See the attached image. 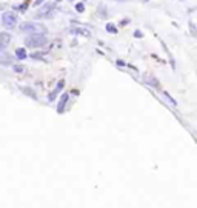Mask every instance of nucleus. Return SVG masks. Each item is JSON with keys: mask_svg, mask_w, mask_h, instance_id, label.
I'll return each instance as SVG.
<instances>
[{"mask_svg": "<svg viewBox=\"0 0 197 208\" xmlns=\"http://www.w3.org/2000/svg\"><path fill=\"white\" fill-rule=\"evenodd\" d=\"M20 31L29 34V36H45L48 33L46 26L37 22H23L20 25Z\"/></svg>", "mask_w": 197, "mask_h": 208, "instance_id": "obj_1", "label": "nucleus"}, {"mask_svg": "<svg viewBox=\"0 0 197 208\" xmlns=\"http://www.w3.org/2000/svg\"><path fill=\"white\" fill-rule=\"evenodd\" d=\"M46 43H48L46 36H28L25 39V45L28 48H42Z\"/></svg>", "mask_w": 197, "mask_h": 208, "instance_id": "obj_2", "label": "nucleus"}, {"mask_svg": "<svg viewBox=\"0 0 197 208\" xmlns=\"http://www.w3.org/2000/svg\"><path fill=\"white\" fill-rule=\"evenodd\" d=\"M54 16H56V3L54 2H49V3L43 5L42 9L34 14L35 19H49V17H54Z\"/></svg>", "mask_w": 197, "mask_h": 208, "instance_id": "obj_3", "label": "nucleus"}, {"mask_svg": "<svg viewBox=\"0 0 197 208\" xmlns=\"http://www.w3.org/2000/svg\"><path fill=\"white\" fill-rule=\"evenodd\" d=\"M2 23H3V26L8 28V29L14 28L17 25V16L12 11H5L3 16H2Z\"/></svg>", "mask_w": 197, "mask_h": 208, "instance_id": "obj_4", "label": "nucleus"}, {"mask_svg": "<svg viewBox=\"0 0 197 208\" xmlns=\"http://www.w3.org/2000/svg\"><path fill=\"white\" fill-rule=\"evenodd\" d=\"M11 39H12V36L9 34V33H0V49H5L8 45H9V42H11Z\"/></svg>", "mask_w": 197, "mask_h": 208, "instance_id": "obj_5", "label": "nucleus"}, {"mask_svg": "<svg viewBox=\"0 0 197 208\" xmlns=\"http://www.w3.org/2000/svg\"><path fill=\"white\" fill-rule=\"evenodd\" d=\"M145 79H146L148 85H149V86H152L154 89H157V91H160V89H162V86H160V82L157 80V77H154L152 74H146V76H145Z\"/></svg>", "mask_w": 197, "mask_h": 208, "instance_id": "obj_6", "label": "nucleus"}, {"mask_svg": "<svg viewBox=\"0 0 197 208\" xmlns=\"http://www.w3.org/2000/svg\"><path fill=\"white\" fill-rule=\"evenodd\" d=\"M72 34H75V36H83V37H91V31L89 29H86V28H80V26H72L71 29H69Z\"/></svg>", "mask_w": 197, "mask_h": 208, "instance_id": "obj_7", "label": "nucleus"}, {"mask_svg": "<svg viewBox=\"0 0 197 208\" xmlns=\"http://www.w3.org/2000/svg\"><path fill=\"white\" fill-rule=\"evenodd\" d=\"M68 99H69L68 94H62V97H60V100H59V105H57V113H59V114H62V113L65 111V107H66Z\"/></svg>", "mask_w": 197, "mask_h": 208, "instance_id": "obj_8", "label": "nucleus"}, {"mask_svg": "<svg viewBox=\"0 0 197 208\" xmlns=\"http://www.w3.org/2000/svg\"><path fill=\"white\" fill-rule=\"evenodd\" d=\"M97 16L100 19H106L108 17V8H106V5H105V3H100L97 6Z\"/></svg>", "mask_w": 197, "mask_h": 208, "instance_id": "obj_9", "label": "nucleus"}, {"mask_svg": "<svg viewBox=\"0 0 197 208\" xmlns=\"http://www.w3.org/2000/svg\"><path fill=\"white\" fill-rule=\"evenodd\" d=\"M0 63L2 65H12V57L8 53H0Z\"/></svg>", "mask_w": 197, "mask_h": 208, "instance_id": "obj_10", "label": "nucleus"}, {"mask_svg": "<svg viewBox=\"0 0 197 208\" xmlns=\"http://www.w3.org/2000/svg\"><path fill=\"white\" fill-rule=\"evenodd\" d=\"M26 56H28V54H26L25 48H17V49H16V57H17L19 60H25Z\"/></svg>", "mask_w": 197, "mask_h": 208, "instance_id": "obj_11", "label": "nucleus"}, {"mask_svg": "<svg viewBox=\"0 0 197 208\" xmlns=\"http://www.w3.org/2000/svg\"><path fill=\"white\" fill-rule=\"evenodd\" d=\"M28 6H29V0H25V2H23L22 5L14 6V9H17V11H20V12H25L26 9H28Z\"/></svg>", "mask_w": 197, "mask_h": 208, "instance_id": "obj_12", "label": "nucleus"}, {"mask_svg": "<svg viewBox=\"0 0 197 208\" xmlns=\"http://www.w3.org/2000/svg\"><path fill=\"white\" fill-rule=\"evenodd\" d=\"M63 86H65V80L62 79V80H59V82H57V86L54 88V91H56V93L59 94V93H60V91L63 89Z\"/></svg>", "mask_w": 197, "mask_h": 208, "instance_id": "obj_13", "label": "nucleus"}, {"mask_svg": "<svg viewBox=\"0 0 197 208\" xmlns=\"http://www.w3.org/2000/svg\"><path fill=\"white\" fill-rule=\"evenodd\" d=\"M12 70H14V73H25L23 65H12Z\"/></svg>", "mask_w": 197, "mask_h": 208, "instance_id": "obj_14", "label": "nucleus"}, {"mask_svg": "<svg viewBox=\"0 0 197 208\" xmlns=\"http://www.w3.org/2000/svg\"><path fill=\"white\" fill-rule=\"evenodd\" d=\"M106 31L108 33H112V34H117V28L114 26L112 23H106Z\"/></svg>", "mask_w": 197, "mask_h": 208, "instance_id": "obj_15", "label": "nucleus"}, {"mask_svg": "<svg viewBox=\"0 0 197 208\" xmlns=\"http://www.w3.org/2000/svg\"><path fill=\"white\" fill-rule=\"evenodd\" d=\"M22 91H23V93H26V94H29V97L37 99V97H35V93H34L32 89H29V88H22Z\"/></svg>", "mask_w": 197, "mask_h": 208, "instance_id": "obj_16", "label": "nucleus"}, {"mask_svg": "<svg viewBox=\"0 0 197 208\" xmlns=\"http://www.w3.org/2000/svg\"><path fill=\"white\" fill-rule=\"evenodd\" d=\"M75 11H77V12H83V11H85V5H83V3H77V5H75Z\"/></svg>", "mask_w": 197, "mask_h": 208, "instance_id": "obj_17", "label": "nucleus"}, {"mask_svg": "<svg viewBox=\"0 0 197 208\" xmlns=\"http://www.w3.org/2000/svg\"><path fill=\"white\" fill-rule=\"evenodd\" d=\"M43 56H45V53H32V54H31L32 59H40V57H43Z\"/></svg>", "mask_w": 197, "mask_h": 208, "instance_id": "obj_18", "label": "nucleus"}, {"mask_svg": "<svg viewBox=\"0 0 197 208\" xmlns=\"http://www.w3.org/2000/svg\"><path fill=\"white\" fill-rule=\"evenodd\" d=\"M163 94H165V97H168V100H169V102H173V105H176V100H174L171 96H169V94L166 93V91H163Z\"/></svg>", "mask_w": 197, "mask_h": 208, "instance_id": "obj_19", "label": "nucleus"}, {"mask_svg": "<svg viewBox=\"0 0 197 208\" xmlns=\"http://www.w3.org/2000/svg\"><path fill=\"white\" fill-rule=\"evenodd\" d=\"M134 37H137V39H142V37H143V34H142V31H139V29H136V31H134Z\"/></svg>", "mask_w": 197, "mask_h": 208, "instance_id": "obj_20", "label": "nucleus"}, {"mask_svg": "<svg viewBox=\"0 0 197 208\" xmlns=\"http://www.w3.org/2000/svg\"><path fill=\"white\" fill-rule=\"evenodd\" d=\"M129 23V19H123V20H120V25L122 26H125V25H128Z\"/></svg>", "mask_w": 197, "mask_h": 208, "instance_id": "obj_21", "label": "nucleus"}, {"mask_svg": "<svg viewBox=\"0 0 197 208\" xmlns=\"http://www.w3.org/2000/svg\"><path fill=\"white\" fill-rule=\"evenodd\" d=\"M45 2V0H35V2H34V6H38V5H42Z\"/></svg>", "mask_w": 197, "mask_h": 208, "instance_id": "obj_22", "label": "nucleus"}, {"mask_svg": "<svg viewBox=\"0 0 197 208\" xmlns=\"http://www.w3.org/2000/svg\"><path fill=\"white\" fill-rule=\"evenodd\" d=\"M189 28H191V33L194 34L195 33V29H194V22H189Z\"/></svg>", "mask_w": 197, "mask_h": 208, "instance_id": "obj_23", "label": "nucleus"}, {"mask_svg": "<svg viewBox=\"0 0 197 208\" xmlns=\"http://www.w3.org/2000/svg\"><path fill=\"white\" fill-rule=\"evenodd\" d=\"M117 65H119V67H125V62H122V60H117Z\"/></svg>", "mask_w": 197, "mask_h": 208, "instance_id": "obj_24", "label": "nucleus"}, {"mask_svg": "<svg viewBox=\"0 0 197 208\" xmlns=\"http://www.w3.org/2000/svg\"><path fill=\"white\" fill-rule=\"evenodd\" d=\"M5 8H6V5H5V3H0V11H3Z\"/></svg>", "mask_w": 197, "mask_h": 208, "instance_id": "obj_25", "label": "nucleus"}, {"mask_svg": "<svg viewBox=\"0 0 197 208\" xmlns=\"http://www.w3.org/2000/svg\"><path fill=\"white\" fill-rule=\"evenodd\" d=\"M59 2H62V0H56V2H54V3H59Z\"/></svg>", "mask_w": 197, "mask_h": 208, "instance_id": "obj_26", "label": "nucleus"}, {"mask_svg": "<svg viewBox=\"0 0 197 208\" xmlns=\"http://www.w3.org/2000/svg\"><path fill=\"white\" fill-rule=\"evenodd\" d=\"M142 2H149V0H142Z\"/></svg>", "mask_w": 197, "mask_h": 208, "instance_id": "obj_27", "label": "nucleus"}, {"mask_svg": "<svg viewBox=\"0 0 197 208\" xmlns=\"http://www.w3.org/2000/svg\"><path fill=\"white\" fill-rule=\"evenodd\" d=\"M69 2H74V0H69Z\"/></svg>", "mask_w": 197, "mask_h": 208, "instance_id": "obj_28", "label": "nucleus"}]
</instances>
